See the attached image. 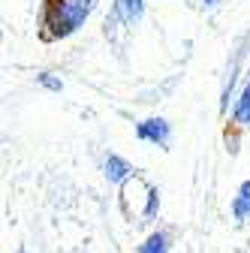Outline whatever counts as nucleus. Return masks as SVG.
<instances>
[{"instance_id":"6e6552de","label":"nucleus","mask_w":250,"mask_h":253,"mask_svg":"<svg viewBox=\"0 0 250 253\" xmlns=\"http://www.w3.org/2000/svg\"><path fill=\"white\" fill-rule=\"evenodd\" d=\"M37 82H40L45 90H54V93H60V90H64V79H60V76H54V73H40V76H37Z\"/></svg>"},{"instance_id":"423d86ee","label":"nucleus","mask_w":250,"mask_h":253,"mask_svg":"<svg viewBox=\"0 0 250 253\" xmlns=\"http://www.w3.org/2000/svg\"><path fill=\"white\" fill-rule=\"evenodd\" d=\"M145 15V0H115V18L121 24H136Z\"/></svg>"},{"instance_id":"39448f33","label":"nucleus","mask_w":250,"mask_h":253,"mask_svg":"<svg viewBox=\"0 0 250 253\" xmlns=\"http://www.w3.org/2000/svg\"><path fill=\"white\" fill-rule=\"evenodd\" d=\"M136 253H172V232L154 229L145 235V241L136 247Z\"/></svg>"},{"instance_id":"f03ea898","label":"nucleus","mask_w":250,"mask_h":253,"mask_svg":"<svg viewBox=\"0 0 250 253\" xmlns=\"http://www.w3.org/2000/svg\"><path fill=\"white\" fill-rule=\"evenodd\" d=\"M136 139L139 142H148V145H157V148H166L172 142V121L169 118H145L136 124Z\"/></svg>"},{"instance_id":"f257e3e1","label":"nucleus","mask_w":250,"mask_h":253,"mask_svg":"<svg viewBox=\"0 0 250 253\" xmlns=\"http://www.w3.org/2000/svg\"><path fill=\"white\" fill-rule=\"evenodd\" d=\"M97 9V0H45L42 9V37L45 40H67L87 24Z\"/></svg>"},{"instance_id":"1a4fd4ad","label":"nucleus","mask_w":250,"mask_h":253,"mask_svg":"<svg viewBox=\"0 0 250 253\" xmlns=\"http://www.w3.org/2000/svg\"><path fill=\"white\" fill-rule=\"evenodd\" d=\"M217 3H220V0H202V6H208V9H214Z\"/></svg>"},{"instance_id":"7ed1b4c3","label":"nucleus","mask_w":250,"mask_h":253,"mask_svg":"<svg viewBox=\"0 0 250 253\" xmlns=\"http://www.w3.org/2000/svg\"><path fill=\"white\" fill-rule=\"evenodd\" d=\"M103 175L109 184H130L136 178V169L130 160H124L121 154H106V160H103Z\"/></svg>"},{"instance_id":"9d476101","label":"nucleus","mask_w":250,"mask_h":253,"mask_svg":"<svg viewBox=\"0 0 250 253\" xmlns=\"http://www.w3.org/2000/svg\"><path fill=\"white\" fill-rule=\"evenodd\" d=\"M18 253H27V250H18Z\"/></svg>"},{"instance_id":"20e7f679","label":"nucleus","mask_w":250,"mask_h":253,"mask_svg":"<svg viewBox=\"0 0 250 253\" xmlns=\"http://www.w3.org/2000/svg\"><path fill=\"white\" fill-rule=\"evenodd\" d=\"M232 126L235 130H247L250 126V79L244 82L238 100L232 103Z\"/></svg>"},{"instance_id":"0eeeda50","label":"nucleus","mask_w":250,"mask_h":253,"mask_svg":"<svg viewBox=\"0 0 250 253\" xmlns=\"http://www.w3.org/2000/svg\"><path fill=\"white\" fill-rule=\"evenodd\" d=\"M232 217L238 223L250 220V181H241V187H238V193L232 199Z\"/></svg>"}]
</instances>
